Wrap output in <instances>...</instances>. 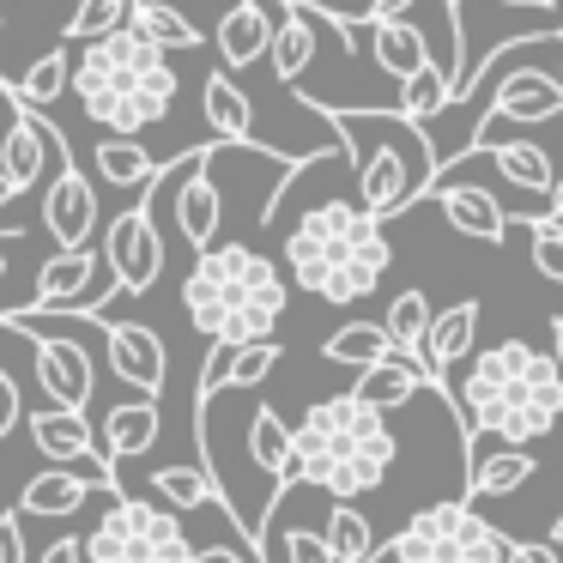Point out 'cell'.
Listing matches in <instances>:
<instances>
[{
  "mask_svg": "<svg viewBox=\"0 0 563 563\" xmlns=\"http://www.w3.org/2000/svg\"><path fill=\"white\" fill-rule=\"evenodd\" d=\"M152 207L158 195L140 200V207H122L110 224H103V267H110V285L122 297H146L164 273V243H158V224H152Z\"/></svg>",
  "mask_w": 563,
  "mask_h": 563,
  "instance_id": "cell-9",
  "label": "cell"
},
{
  "mask_svg": "<svg viewBox=\"0 0 563 563\" xmlns=\"http://www.w3.org/2000/svg\"><path fill=\"white\" fill-rule=\"evenodd\" d=\"M527 231H533V267L545 273V279L558 285V291H563V224L527 219Z\"/></svg>",
  "mask_w": 563,
  "mask_h": 563,
  "instance_id": "cell-40",
  "label": "cell"
},
{
  "mask_svg": "<svg viewBox=\"0 0 563 563\" xmlns=\"http://www.w3.org/2000/svg\"><path fill=\"white\" fill-rule=\"evenodd\" d=\"M103 333H110V376L128 382L134 394H164V376H170V352H164V340L152 328H140V321H98Z\"/></svg>",
  "mask_w": 563,
  "mask_h": 563,
  "instance_id": "cell-13",
  "label": "cell"
},
{
  "mask_svg": "<svg viewBox=\"0 0 563 563\" xmlns=\"http://www.w3.org/2000/svg\"><path fill=\"white\" fill-rule=\"evenodd\" d=\"M533 473H539L533 449H527V442H503V449L490 454V461H473V473H466V497H473V503L515 497V490H521Z\"/></svg>",
  "mask_w": 563,
  "mask_h": 563,
  "instance_id": "cell-28",
  "label": "cell"
},
{
  "mask_svg": "<svg viewBox=\"0 0 563 563\" xmlns=\"http://www.w3.org/2000/svg\"><path fill=\"white\" fill-rule=\"evenodd\" d=\"M13 328H19V321H13ZM19 333H31V364H37L43 400L86 412L91 394H98V364H91L86 345H79V340H62V333H43V328H19Z\"/></svg>",
  "mask_w": 563,
  "mask_h": 563,
  "instance_id": "cell-12",
  "label": "cell"
},
{
  "mask_svg": "<svg viewBox=\"0 0 563 563\" xmlns=\"http://www.w3.org/2000/svg\"><path fill=\"white\" fill-rule=\"evenodd\" d=\"M551 357H558V369H563V316H551Z\"/></svg>",
  "mask_w": 563,
  "mask_h": 563,
  "instance_id": "cell-48",
  "label": "cell"
},
{
  "mask_svg": "<svg viewBox=\"0 0 563 563\" xmlns=\"http://www.w3.org/2000/svg\"><path fill=\"white\" fill-rule=\"evenodd\" d=\"M509 545L485 515L473 509V497H454V503H430L418 509L400 533L388 539V558L394 563H509Z\"/></svg>",
  "mask_w": 563,
  "mask_h": 563,
  "instance_id": "cell-7",
  "label": "cell"
},
{
  "mask_svg": "<svg viewBox=\"0 0 563 563\" xmlns=\"http://www.w3.org/2000/svg\"><path fill=\"white\" fill-rule=\"evenodd\" d=\"M449 98H454V79L442 74L437 62H424L418 74L400 79V98H394V110L412 115V122H430L437 110H449Z\"/></svg>",
  "mask_w": 563,
  "mask_h": 563,
  "instance_id": "cell-38",
  "label": "cell"
},
{
  "mask_svg": "<svg viewBox=\"0 0 563 563\" xmlns=\"http://www.w3.org/2000/svg\"><path fill=\"white\" fill-rule=\"evenodd\" d=\"M43 224H49L55 249H86L91 231H98V195L74 164H62L55 183L43 188Z\"/></svg>",
  "mask_w": 563,
  "mask_h": 563,
  "instance_id": "cell-14",
  "label": "cell"
},
{
  "mask_svg": "<svg viewBox=\"0 0 563 563\" xmlns=\"http://www.w3.org/2000/svg\"><path fill=\"white\" fill-rule=\"evenodd\" d=\"M509 563H558V545H551V539H545V545H527V539H515V545H509Z\"/></svg>",
  "mask_w": 563,
  "mask_h": 563,
  "instance_id": "cell-43",
  "label": "cell"
},
{
  "mask_svg": "<svg viewBox=\"0 0 563 563\" xmlns=\"http://www.w3.org/2000/svg\"><path fill=\"white\" fill-rule=\"evenodd\" d=\"M0 563H25V521H19V509L0 515Z\"/></svg>",
  "mask_w": 563,
  "mask_h": 563,
  "instance_id": "cell-41",
  "label": "cell"
},
{
  "mask_svg": "<svg viewBox=\"0 0 563 563\" xmlns=\"http://www.w3.org/2000/svg\"><path fill=\"white\" fill-rule=\"evenodd\" d=\"M473 340H478V297H461V303H449L437 321H430V376L442 382V388H454V364H466L473 357Z\"/></svg>",
  "mask_w": 563,
  "mask_h": 563,
  "instance_id": "cell-22",
  "label": "cell"
},
{
  "mask_svg": "<svg viewBox=\"0 0 563 563\" xmlns=\"http://www.w3.org/2000/svg\"><path fill=\"white\" fill-rule=\"evenodd\" d=\"M91 158H98V176L110 188H140V183H158V170L170 158H152L146 146H140L134 134H110V128H103V146L91 152Z\"/></svg>",
  "mask_w": 563,
  "mask_h": 563,
  "instance_id": "cell-31",
  "label": "cell"
},
{
  "mask_svg": "<svg viewBox=\"0 0 563 563\" xmlns=\"http://www.w3.org/2000/svg\"><path fill=\"white\" fill-rule=\"evenodd\" d=\"M134 31H146L158 49H170V55H188V49H200V25L183 13V7H170V0H134V19H128Z\"/></svg>",
  "mask_w": 563,
  "mask_h": 563,
  "instance_id": "cell-33",
  "label": "cell"
},
{
  "mask_svg": "<svg viewBox=\"0 0 563 563\" xmlns=\"http://www.w3.org/2000/svg\"><path fill=\"white\" fill-rule=\"evenodd\" d=\"M279 357H285L279 340H243V345L212 340V357H207V369H200V382H195V437L207 430L212 400H219L224 388H261V382L279 369Z\"/></svg>",
  "mask_w": 563,
  "mask_h": 563,
  "instance_id": "cell-11",
  "label": "cell"
},
{
  "mask_svg": "<svg viewBox=\"0 0 563 563\" xmlns=\"http://www.w3.org/2000/svg\"><path fill=\"white\" fill-rule=\"evenodd\" d=\"M67 86H74V62H67V49L37 55V62H31L19 79L0 74V91H7L13 103H25V110H49V103H62Z\"/></svg>",
  "mask_w": 563,
  "mask_h": 563,
  "instance_id": "cell-30",
  "label": "cell"
},
{
  "mask_svg": "<svg viewBox=\"0 0 563 563\" xmlns=\"http://www.w3.org/2000/svg\"><path fill=\"white\" fill-rule=\"evenodd\" d=\"M340 128H357L369 140L357 152V200H364L376 219H400L418 200L437 188V152L424 140V122L412 115H352V110H328Z\"/></svg>",
  "mask_w": 563,
  "mask_h": 563,
  "instance_id": "cell-6",
  "label": "cell"
},
{
  "mask_svg": "<svg viewBox=\"0 0 563 563\" xmlns=\"http://www.w3.org/2000/svg\"><path fill=\"white\" fill-rule=\"evenodd\" d=\"M103 249H55L37 267V291H31V309H91V273H98Z\"/></svg>",
  "mask_w": 563,
  "mask_h": 563,
  "instance_id": "cell-16",
  "label": "cell"
},
{
  "mask_svg": "<svg viewBox=\"0 0 563 563\" xmlns=\"http://www.w3.org/2000/svg\"><path fill=\"white\" fill-rule=\"evenodd\" d=\"M551 115H563V79L558 74H539V67H515V74L497 79V91H490V110L485 122L473 128V140H466V152H485L497 146V134L509 122H551Z\"/></svg>",
  "mask_w": 563,
  "mask_h": 563,
  "instance_id": "cell-10",
  "label": "cell"
},
{
  "mask_svg": "<svg viewBox=\"0 0 563 563\" xmlns=\"http://www.w3.org/2000/svg\"><path fill=\"white\" fill-rule=\"evenodd\" d=\"M430 297L424 291H412V285H406V291H394L388 297V333H394V352H406L412 357V364H424L430 369Z\"/></svg>",
  "mask_w": 563,
  "mask_h": 563,
  "instance_id": "cell-34",
  "label": "cell"
},
{
  "mask_svg": "<svg viewBox=\"0 0 563 563\" xmlns=\"http://www.w3.org/2000/svg\"><path fill=\"white\" fill-rule=\"evenodd\" d=\"M273 37H279V7L273 0H236L231 13L219 19L224 67H261L273 55Z\"/></svg>",
  "mask_w": 563,
  "mask_h": 563,
  "instance_id": "cell-17",
  "label": "cell"
},
{
  "mask_svg": "<svg viewBox=\"0 0 563 563\" xmlns=\"http://www.w3.org/2000/svg\"><path fill=\"white\" fill-rule=\"evenodd\" d=\"M285 303H291L285 273L249 243L200 249L195 267H188V279H183V309H188V321H195L200 340H224V345L273 340Z\"/></svg>",
  "mask_w": 563,
  "mask_h": 563,
  "instance_id": "cell-5",
  "label": "cell"
},
{
  "mask_svg": "<svg viewBox=\"0 0 563 563\" xmlns=\"http://www.w3.org/2000/svg\"><path fill=\"white\" fill-rule=\"evenodd\" d=\"M176 91H183V79H176L170 49H158L134 25L110 31V37L86 43L74 55L79 110L98 128H110V134H146V128H158L176 110Z\"/></svg>",
  "mask_w": 563,
  "mask_h": 563,
  "instance_id": "cell-3",
  "label": "cell"
},
{
  "mask_svg": "<svg viewBox=\"0 0 563 563\" xmlns=\"http://www.w3.org/2000/svg\"><path fill=\"white\" fill-rule=\"evenodd\" d=\"M382 224L388 219H376L364 200H321V207H309L291 224V236H285L291 285H303L321 303H364L394 261Z\"/></svg>",
  "mask_w": 563,
  "mask_h": 563,
  "instance_id": "cell-4",
  "label": "cell"
},
{
  "mask_svg": "<svg viewBox=\"0 0 563 563\" xmlns=\"http://www.w3.org/2000/svg\"><path fill=\"white\" fill-rule=\"evenodd\" d=\"M424 382H437V376H430L424 364H412L406 352H388L382 364L357 369V394H369L376 406H406L418 388H424Z\"/></svg>",
  "mask_w": 563,
  "mask_h": 563,
  "instance_id": "cell-32",
  "label": "cell"
},
{
  "mask_svg": "<svg viewBox=\"0 0 563 563\" xmlns=\"http://www.w3.org/2000/svg\"><path fill=\"white\" fill-rule=\"evenodd\" d=\"M13 195H19V183H13L7 170H0V207H7ZM13 236H25V231H13V224H0V243H13Z\"/></svg>",
  "mask_w": 563,
  "mask_h": 563,
  "instance_id": "cell-46",
  "label": "cell"
},
{
  "mask_svg": "<svg viewBox=\"0 0 563 563\" xmlns=\"http://www.w3.org/2000/svg\"><path fill=\"white\" fill-rule=\"evenodd\" d=\"M146 490L158 503H170L176 515H183V509H207V503H224V509H231V497L219 490V473H212L207 461H200V466H158V473L146 478ZM236 527H243V515H236ZM243 533H249V527H243Z\"/></svg>",
  "mask_w": 563,
  "mask_h": 563,
  "instance_id": "cell-25",
  "label": "cell"
},
{
  "mask_svg": "<svg viewBox=\"0 0 563 563\" xmlns=\"http://www.w3.org/2000/svg\"><path fill=\"white\" fill-rule=\"evenodd\" d=\"M134 19V0H79L67 13V43H98Z\"/></svg>",
  "mask_w": 563,
  "mask_h": 563,
  "instance_id": "cell-39",
  "label": "cell"
},
{
  "mask_svg": "<svg viewBox=\"0 0 563 563\" xmlns=\"http://www.w3.org/2000/svg\"><path fill=\"white\" fill-rule=\"evenodd\" d=\"M328 539H333V558L340 563H369L382 551L376 527H369V515L357 503H333L328 509Z\"/></svg>",
  "mask_w": 563,
  "mask_h": 563,
  "instance_id": "cell-37",
  "label": "cell"
},
{
  "mask_svg": "<svg viewBox=\"0 0 563 563\" xmlns=\"http://www.w3.org/2000/svg\"><path fill=\"white\" fill-rule=\"evenodd\" d=\"M364 7H369L364 19H376V13H388V7H400V0H364Z\"/></svg>",
  "mask_w": 563,
  "mask_h": 563,
  "instance_id": "cell-50",
  "label": "cell"
},
{
  "mask_svg": "<svg viewBox=\"0 0 563 563\" xmlns=\"http://www.w3.org/2000/svg\"><path fill=\"white\" fill-rule=\"evenodd\" d=\"M394 454H400V437L388 430V406H376L369 394L345 388V394H328V400L303 406V424H297V478L328 490L333 503L369 497L394 473Z\"/></svg>",
  "mask_w": 563,
  "mask_h": 563,
  "instance_id": "cell-2",
  "label": "cell"
},
{
  "mask_svg": "<svg viewBox=\"0 0 563 563\" xmlns=\"http://www.w3.org/2000/svg\"><path fill=\"white\" fill-rule=\"evenodd\" d=\"M485 158L497 164V170L509 176L515 188H533V195L558 183V170H551V152L533 146V140H497V146H485Z\"/></svg>",
  "mask_w": 563,
  "mask_h": 563,
  "instance_id": "cell-36",
  "label": "cell"
},
{
  "mask_svg": "<svg viewBox=\"0 0 563 563\" xmlns=\"http://www.w3.org/2000/svg\"><path fill=\"white\" fill-rule=\"evenodd\" d=\"M200 103H207V128L224 140V146H255V110H249L243 86H236L231 74H207Z\"/></svg>",
  "mask_w": 563,
  "mask_h": 563,
  "instance_id": "cell-27",
  "label": "cell"
},
{
  "mask_svg": "<svg viewBox=\"0 0 563 563\" xmlns=\"http://www.w3.org/2000/svg\"><path fill=\"white\" fill-rule=\"evenodd\" d=\"M533 219H545V224H563V176L551 183V207H545V212H533Z\"/></svg>",
  "mask_w": 563,
  "mask_h": 563,
  "instance_id": "cell-47",
  "label": "cell"
},
{
  "mask_svg": "<svg viewBox=\"0 0 563 563\" xmlns=\"http://www.w3.org/2000/svg\"><path fill=\"white\" fill-rule=\"evenodd\" d=\"M0 25H7V13H0Z\"/></svg>",
  "mask_w": 563,
  "mask_h": 563,
  "instance_id": "cell-53",
  "label": "cell"
},
{
  "mask_svg": "<svg viewBox=\"0 0 563 563\" xmlns=\"http://www.w3.org/2000/svg\"><path fill=\"white\" fill-rule=\"evenodd\" d=\"M31 442H37L49 461H62V466H79V461H91V454H103L98 449V430H91L86 412H74V406L31 412Z\"/></svg>",
  "mask_w": 563,
  "mask_h": 563,
  "instance_id": "cell-23",
  "label": "cell"
},
{
  "mask_svg": "<svg viewBox=\"0 0 563 563\" xmlns=\"http://www.w3.org/2000/svg\"><path fill=\"white\" fill-rule=\"evenodd\" d=\"M164 430V412H158V394H140V400H115L98 424V449L103 461H134L158 442Z\"/></svg>",
  "mask_w": 563,
  "mask_h": 563,
  "instance_id": "cell-20",
  "label": "cell"
},
{
  "mask_svg": "<svg viewBox=\"0 0 563 563\" xmlns=\"http://www.w3.org/2000/svg\"><path fill=\"white\" fill-rule=\"evenodd\" d=\"M188 563H249V558H236L231 545H195V558H188ZM255 563H261V558H255Z\"/></svg>",
  "mask_w": 563,
  "mask_h": 563,
  "instance_id": "cell-45",
  "label": "cell"
},
{
  "mask_svg": "<svg viewBox=\"0 0 563 563\" xmlns=\"http://www.w3.org/2000/svg\"><path fill=\"white\" fill-rule=\"evenodd\" d=\"M503 7H527V13H558V0H503Z\"/></svg>",
  "mask_w": 563,
  "mask_h": 563,
  "instance_id": "cell-49",
  "label": "cell"
},
{
  "mask_svg": "<svg viewBox=\"0 0 563 563\" xmlns=\"http://www.w3.org/2000/svg\"><path fill=\"white\" fill-rule=\"evenodd\" d=\"M558 79H563V49H558Z\"/></svg>",
  "mask_w": 563,
  "mask_h": 563,
  "instance_id": "cell-52",
  "label": "cell"
},
{
  "mask_svg": "<svg viewBox=\"0 0 563 563\" xmlns=\"http://www.w3.org/2000/svg\"><path fill=\"white\" fill-rule=\"evenodd\" d=\"M369 55L388 79H406L430 62V43L412 19H369Z\"/></svg>",
  "mask_w": 563,
  "mask_h": 563,
  "instance_id": "cell-29",
  "label": "cell"
},
{
  "mask_svg": "<svg viewBox=\"0 0 563 563\" xmlns=\"http://www.w3.org/2000/svg\"><path fill=\"white\" fill-rule=\"evenodd\" d=\"M19 412H25V400H19V382H13V369L0 364V437H7V430H19Z\"/></svg>",
  "mask_w": 563,
  "mask_h": 563,
  "instance_id": "cell-42",
  "label": "cell"
},
{
  "mask_svg": "<svg viewBox=\"0 0 563 563\" xmlns=\"http://www.w3.org/2000/svg\"><path fill=\"white\" fill-rule=\"evenodd\" d=\"M551 545L563 551V515H558V521H551Z\"/></svg>",
  "mask_w": 563,
  "mask_h": 563,
  "instance_id": "cell-51",
  "label": "cell"
},
{
  "mask_svg": "<svg viewBox=\"0 0 563 563\" xmlns=\"http://www.w3.org/2000/svg\"><path fill=\"white\" fill-rule=\"evenodd\" d=\"M461 466L473 473V437L497 442H539L563 418V369L551 352L527 340H497L490 352H473L461 388Z\"/></svg>",
  "mask_w": 563,
  "mask_h": 563,
  "instance_id": "cell-1",
  "label": "cell"
},
{
  "mask_svg": "<svg viewBox=\"0 0 563 563\" xmlns=\"http://www.w3.org/2000/svg\"><path fill=\"white\" fill-rule=\"evenodd\" d=\"M91 490H103L98 478H86L79 466H55V473L25 478V497H19V509H25V515H43V521H62V515H79V509H86Z\"/></svg>",
  "mask_w": 563,
  "mask_h": 563,
  "instance_id": "cell-24",
  "label": "cell"
},
{
  "mask_svg": "<svg viewBox=\"0 0 563 563\" xmlns=\"http://www.w3.org/2000/svg\"><path fill=\"white\" fill-rule=\"evenodd\" d=\"M86 558L91 563H188L195 558V539L183 533L170 503L115 497L98 515V527L86 533Z\"/></svg>",
  "mask_w": 563,
  "mask_h": 563,
  "instance_id": "cell-8",
  "label": "cell"
},
{
  "mask_svg": "<svg viewBox=\"0 0 563 563\" xmlns=\"http://www.w3.org/2000/svg\"><path fill=\"white\" fill-rule=\"evenodd\" d=\"M212 152H188V183L176 188V224H183V243L188 249H212L219 243V224H224V195L207 170Z\"/></svg>",
  "mask_w": 563,
  "mask_h": 563,
  "instance_id": "cell-18",
  "label": "cell"
},
{
  "mask_svg": "<svg viewBox=\"0 0 563 563\" xmlns=\"http://www.w3.org/2000/svg\"><path fill=\"white\" fill-rule=\"evenodd\" d=\"M43 563H91L86 558V539H55V545L43 551Z\"/></svg>",
  "mask_w": 563,
  "mask_h": 563,
  "instance_id": "cell-44",
  "label": "cell"
},
{
  "mask_svg": "<svg viewBox=\"0 0 563 563\" xmlns=\"http://www.w3.org/2000/svg\"><path fill=\"white\" fill-rule=\"evenodd\" d=\"M249 461H255L273 485H291L297 478V430L285 424L273 406H261V412L249 418Z\"/></svg>",
  "mask_w": 563,
  "mask_h": 563,
  "instance_id": "cell-26",
  "label": "cell"
},
{
  "mask_svg": "<svg viewBox=\"0 0 563 563\" xmlns=\"http://www.w3.org/2000/svg\"><path fill=\"white\" fill-rule=\"evenodd\" d=\"M316 19H321V7L279 0V37H273V55H267L279 86H303V74L316 67Z\"/></svg>",
  "mask_w": 563,
  "mask_h": 563,
  "instance_id": "cell-21",
  "label": "cell"
},
{
  "mask_svg": "<svg viewBox=\"0 0 563 563\" xmlns=\"http://www.w3.org/2000/svg\"><path fill=\"white\" fill-rule=\"evenodd\" d=\"M430 195H437L442 219H449L461 236H473V243H503V236H509V224H515L509 212L497 207V195H490V188H478V183H454V176L437 170V188H430Z\"/></svg>",
  "mask_w": 563,
  "mask_h": 563,
  "instance_id": "cell-15",
  "label": "cell"
},
{
  "mask_svg": "<svg viewBox=\"0 0 563 563\" xmlns=\"http://www.w3.org/2000/svg\"><path fill=\"white\" fill-rule=\"evenodd\" d=\"M388 352H394L388 321H345V328L328 333V345H321V357H328V364H345V369H369Z\"/></svg>",
  "mask_w": 563,
  "mask_h": 563,
  "instance_id": "cell-35",
  "label": "cell"
},
{
  "mask_svg": "<svg viewBox=\"0 0 563 563\" xmlns=\"http://www.w3.org/2000/svg\"><path fill=\"white\" fill-rule=\"evenodd\" d=\"M49 158H55V128L43 122V110H19L13 128L0 134V170L19 183V195H31L49 170Z\"/></svg>",
  "mask_w": 563,
  "mask_h": 563,
  "instance_id": "cell-19",
  "label": "cell"
}]
</instances>
